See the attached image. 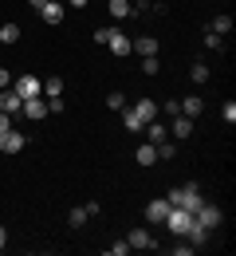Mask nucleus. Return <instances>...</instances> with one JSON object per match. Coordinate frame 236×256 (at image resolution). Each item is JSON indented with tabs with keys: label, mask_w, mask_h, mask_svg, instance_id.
Listing matches in <instances>:
<instances>
[{
	"label": "nucleus",
	"mask_w": 236,
	"mask_h": 256,
	"mask_svg": "<svg viewBox=\"0 0 236 256\" xmlns=\"http://www.w3.org/2000/svg\"><path fill=\"white\" fill-rule=\"evenodd\" d=\"M193 221H197V224H205V228H209V232H213V228H217V224L225 221V213H221V209H217V205H201V209H197V213H193Z\"/></svg>",
	"instance_id": "obj_5"
},
{
	"label": "nucleus",
	"mask_w": 236,
	"mask_h": 256,
	"mask_svg": "<svg viewBox=\"0 0 236 256\" xmlns=\"http://www.w3.org/2000/svg\"><path fill=\"white\" fill-rule=\"evenodd\" d=\"M4 87H12V71H8V67H0V91H4Z\"/></svg>",
	"instance_id": "obj_34"
},
{
	"label": "nucleus",
	"mask_w": 236,
	"mask_h": 256,
	"mask_svg": "<svg viewBox=\"0 0 236 256\" xmlns=\"http://www.w3.org/2000/svg\"><path fill=\"white\" fill-rule=\"evenodd\" d=\"M20 40V24H4L0 28V44H16Z\"/></svg>",
	"instance_id": "obj_22"
},
{
	"label": "nucleus",
	"mask_w": 236,
	"mask_h": 256,
	"mask_svg": "<svg viewBox=\"0 0 236 256\" xmlns=\"http://www.w3.org/2000/svg\"><path fill=\"white\" fill-rule=\"evenodd\" d=\"M43 95H47V98H51V95H63V79H59V75H51V79L43 83Z\"/></svg>",
	"instance_id": "obj_23"
},
{
	"label": "nucleus",
	"mask_w": 236,
	"mask_h": 256,
	"mask_svg": "<svg viewBox=\"0 0 236 256\" xmlns=\"http://www.w3.org/2000/svg\"><path fill=\"white\" fill-rule=\"evenodd\" d=\"M83 209H87V217H99V213H102V205H99V201H87Z\"/></svg>",
	"instance_id": "obj_35"
},
{
	"label": "nucleus",
	"mask_w": 236,
	"mask_h": 256,
	"mask_svg": "<svg viewBox=\"0 0 236 256\" xmlns=\"http://www.w3.org/2000/svg\"><path fill=\"white\" fill-rule=\"evenodd\" d=\"M20 114H24L28 122H39V118L47 114V102H39V95H35V98H24V106H20Z\"/></svg>",
	"instance_id": "obj_7"
},
{
	"label": "nucleus",
	"mask_w": 236,
	"mask_h": 256,
	"mask_svg": "<svg viewBox=\"0 0 236 256\" xmlns=\"http://www.w3.org/2000/svg\"><path fill=\"white\" fill-rule=\"evenodd\" d=\"M4 248H8V232L0 228V252H4Z\"/></svg>",
	"instance_id": "obj_38"
},
{
	"label": "nucleus",
	"mask_w": 236,
	"mask_h": 256,
	"mask_svg": "<svg viewBox=\"0 0 236 256\" xmlns=\"http://www.w3.org/2000/svg\"><path fill=\"white\" fill-rule=\"evenodd\" d=\"M71 228H83V224H87V209H71Z\"/></svg>",
	"instance_id": "obj_27"
},
{
	"label": "nucleus",
	"mask_w": 236,
	"mask_h": 256,
	"mask_svg": "<svg viewBox=\"0 0 236 256\" xmlns=\"http://www.w3.org/2000/svg\"><path fill=\"white\" fill-rule=\"evenodd\" d=\"M189 75H193V83H209V67H205V64H193Z\"/></svg>",
	"instance_id": "obj_28"
},
{
	"label": "nucleus",
	"mask_w": 236,
	"mask_h": 256,
	"mask_svg": "<svg viewBox=\"0 0 236 256\" xmlns=\"http://www.w3.org/2000/svg\"><path fill=\"white\" fill-rule=\"evenodd\" d=\"M106 106H110V110H122V106H126V95H118V91L106 95Z\"/></svg>",
	"instance_id": "obj_29"
},
{
	"label": "nucleus",
	"mask_w": 236,
	"mask_h": 256,
	"mask_svg": "<svg viewBox=\"0 0 236 256\" xmlns=\"http://www.w3.org/2000/svg\"><path fill=\"white\" fill-rule=\"evenodd\" d=\"M169 252H173V256H193V252H197V248H193V244H173Z\"/></svg>",
	"instance_id": "obj_33"
},
{
	"label": "nucleus",
	"mask_w": 236,
	"mask_h": 256,
	"mask_svg": "<svg viewBox=\"0 0 236 256\" xmlns=\"http://www.w3.org/2000/svg\"><path fill=\"white\" fill-rule=\"evenodd\" d=\"M134 114L142 118V122H154L162 110H158V102H154V98H138V102H134Z\"/></svg>",
	"instance_id": "obj_11"
},
{
	"label": "nucleus",
	"mask_w": 236,
	"mask_h": 256,
	"mask_svg": "<svg viewBox=\"0 0 236 256\" xmlns=\"http://www.w3.org/2000/svg\"><path fill=\"white\" fill-rule=\"evenodd\" d=\"M71 8H87V4H91V0H67Z\"/></svg>",
	"instance_id": "obj_39"
},
{
	"label": "nucleus",
	"mask_w": 236,
	"mask_h": 256,
	"mask_svg": "<svg viewBox=\"0 0 236 256\" xmlns=\"http://www.w3.org/2000/svg\"><path fill=\"white\" fill-rule=\"evenodd\" d=\"M134 158H138V166H154V162H158V146H150V142H142Z\"/></svg>",
	"instance_id": "obj_19"
},
{
	"label": "nucleus",
	"mask_w": 236,
	"mask_h": 256,
	"mask_svg": "<svg viewBox=\"0 0 236 256\" xmlns=\"http://www.w3.org/2000/svg\"><path fill=\"white\" fill-rule=\"evenodd\" d=\"M24 146H28V138H24V134H20V130H16V126H12V130H4V134H0V150H4V154H20Z\"/></svg>",
	"instance_id": "obj_3"
},
{
	"label": "nucleus",
	"mask_w": 236,
	"mask_h": 256,
	"mask_svg": "<svg viewBox=\"0 0 236 256\" xmlns=\"http://www.w3.org/2000/svg\"><path fill=\"white\" fill-rule=\"evenodd\" d=\"M20 106H24V98L16 95V91H12V87H4V95H0V110H4V114H12V118H16V114H20Z\"/></svg>",
	"instance_id": "obj_9"
},
{
	"label": "nucleus",
	"mask_w": 236,
	"mask_h": 256,
	"mask_svg": "<svg viewBox=\"0 0 236 256\" xmlns=\"http://www.w3.org/2000/svg\"><path fill=\"white\" fill-rule=\"evenodd\" d=\"M4 130H12V114H4V110H0V134H4Z\"/></svg>",
	"instance_id": "obj_37"
},
{
	"label": "nucleus",
	"mask_w": 236,
	"mask_h": 256,
	"mask_svg": "<svg viewBox=\"0 0 236 256\" xmlns=\"http://www.w3.org/2000/svg\"><path fill=\"white\" fill-rule=\"evenodd\" d=\"M63 110V95H51L47 98V114H59Z\"/></svg>",
	"instance_id": "obj_30"
},
{
	"label": "nucleus",
	"mask_w": 236,
	"mask_h": 256,
	"mask_svg": "<svg viewBox=\"0 0 236 256\" xmlns=\"http://www.w3.org/2000/svg\"><path fill=\"white\" fill-rule=\"evenodd\" d=\"M221 114H225V122H236V102H233V98L221 106Z\"/></svg>",
	"instance_id": "obj_32"
},
{
	"label": "nucleus",
	"mask_w": 236,
	"mask_h": 256,
	"mask_svg": "<svg viewBox=\"0 0 236 256\" xmlns=\"http://www.w3.org/2000/svg\"><path fill=\"white\" fill-rule=\"evenodd\" d=\"M173 232V236H185L189 232V224H193V213L189 209H177V205H169V213H166V221H162Z\"/></svg>",
	"instance_id": "obj_2"
},
{
	"label": "nucleus",
	"mask_w": 236,
	"mask_h": 256,
	"mask_svg": "<svg viewBox=\"0 0 236 256\" xmlns=\"http://www.w3.org/2000/svg\"><path fill=\"white\" fill-rule=\"evenodd\" d=\"M142 71H146V75H158V71H162V60H158V56H146V60H142Z\"/></svg>",
	"instance_id": "obj_24"
},
{
	"label": "nucleus",
	"mask_w": 236,
	"mask_h": 256,
	"mask_svg": "<svg viewBox=\"0 0 236 256\" xmlns=\"http://www.w3.org/2000/svg\"><path fill=\"white\" fill-rule=\"evenodd\" d=\"M201 110H205V102H201V98H197V95H189V98H185V102H181V114H189V118H197Z\"/></svg>",
	"instance_id": "obj_20"
},
{
	"label": "nucleus",
	"mask_w": 236,
	"mask_h": 256,
	"mask_svg": "<svg viewBox=\"0 0 236 256\" xmlns=\"http://www.w3.org/2000/svg\"><path fill=\"white\" fill-rule=\"evenodd\" d=\"M130 44H134V40H130L126 32H118V28H110V40H106V48H110L114 56H130Z\"/></svg>",
	"instance_id": "obj_6"
},
{
	"label": "nucleus",
	"mask_w": 236,
	"mask_h": 256,
	"mask_svg": "<svg viewBox=\"0 0 236 256\" xmlns=\"http://www.w3.org/2000/svg\"><path fill=\"white\" fill-rule=\"evenodd\" d=\"M185 236H189V244H193V248H205V244H209V228H205V224H189V232H185Z\"/></svg>",
	"instance_id": "obj_16"
},
{
	"label": "nucleus",
	"mask_w": 236,
	"mask_h": 256,
	"mask_svg": "<svg viewBox=\"0 0 236 256\" xmlns=\"http://www.w3.org/2000/svg\"><path fill=\"white\" fill-rule=\"evenodd\" d=\"M106 40H110V28H99V32H95V44H99V48H102Z\"/></svg>",
	"instance_id": "obj_36"
},
{
	"label": "nucleus",
	"mask_w": 236,
	"mask_h": 256,
	"mask_svg": "<svg viewBox=\"0 0 236 256\" xmlns=\"http://www.w3.org/2000/svg\"><path fill=\"white\" fill-rule=\"evenodd\" d=\"M166 213H169V201H150L146 205V221H154V224L166 221Z\"/></svg>",
	"instance_id": "obj_15"
},
{
	"label": "nucleus",
	"mask_w": 236,
	"mask_h": 256,
	"mask_svg": "<svg viewBox=\"0 0 236 256\" xmlns=\"http://www.w3.org/2000/svg\"><path fill=\"white\" fill-rule=\"evenodd\" d=\"M130 248H158V240H154V232L150 228H130Z\"/></svg>",
	"instance_id": "obj_8"
},
{
	"label": "nucleus",
	"mask_w": 236,
	"mask_h": 256,
	"mask_svg": "<svg viewBox=\"0 0 236 256\" xmlns=\"http://www.w3.org/2000/svg\"><path fill=\"white\" fill-rule=\"evenodd\" d=\"M166 201H169V205H177V209H189V213H197V209L205 205V197H201L197 186H177V190H169Z\"/></svg>",
	"instance_id": "obj_1"
},
{
	"label": "nucleus",
	"mask_w": 236,
	"mask_h": 256,
	"mask_svg": "<svg viewBox=\"0 0 236 256\" xmlns=\"http://www.w3.org/2000/svg\"><path fill=\"white\" fill-rule=\"evenodd\" d=\"M106 8H110V16H114V20H126V16L134 12V4H130V0H106Z\"/></svg>",
	"instance_id": "obj_17"
},
{
	"label": "nucleus",
	"mask_w": 236,
	"mask_h": 256,
	"mask_svg": "<svg viewBox=\"0 0 236 256\" xmlns=\"http://www.w3.org/2000/svg\"><path fill=\"white\" fill-rule=\"evenodd\" d=\"M130 252H134V248H130V240H126V236L110 244V256H130Z\"/></svg>",
	"instance_id": "obj_25"
},
{
	"label": "nucleus",
	"mask_w": 236,
	"mask_h": 256,
	"mask_svg": "<svg viewBox=\"0 0 236 256\" xmlns=\"http://www.w3.org/2000/svg\"><path fill=\"white\" fill-rule=\"evenodd\" d=\"M28 4H32V12H39V8H43V4H47V0H28Z\"/></svg>",
	"instance_id": "obj_40"
},
{
	"label": "nucleus",
	"mask_w": 236,
	"mask_h": 256,
	"mask_svg": "<svg viewBox=\"0 0 236 256\" xmlns=\"http://www.w3.org/2000/svg\"><path fill=\"white\" fill-rule=\"evenodd\" d=\"M130 52H138L142 60H146V56H158V40H154V36H138L134 44H130Z\"/></svg>",
	"instance_id": "obj_12"
},
{
	"label": "nucleus",
	"mask_w": 236,
	"mask_h": 256,
	"mask_svg": "<svg viewBox=\"0 0 236 256\" xmlns=\"http://www.w3.org/2000/svg\"><path fill=\"white\" fill-rule=\"evenodd\" d=\"M193 126H197V122H193L189 114H173V122H169V130H173L177 138H189V134H193Z\"/></svg>",
	"instance_id": "obj_13"
},
{
	"label": "nucleus",
	"mask_w": 236,
	"mask_h": 256,
	"mask_svg": "<svg viewBox=\"0 0 236 256\" xmlns=\"http://www.w3.org/2000/svg\"><path fill=\"white\" fill-rule=\"evenodd\" d=\"M209 32H217V36H229V32H233V16H217Z\"/></svg>",
	"instance_id": "obj_21"
},
{
	"label": "nucleus",
	"mask_w": 236,
	"mask_h": 256,
	"mask_svg": "<svg viewBox=\"0 0 236 256\" xmlns=\"http://www.w3.org/2000/svg\"><path fill=\"white\" fill-rule=\"evenodd\" d=\"M122 126L130 130V134H138V130H146V122L134 114V106H122Z\"/></svg>",
	"instance_id": "obj_18"
},
{
	"label": "nucleus",
	"mask_w": 236,
	"mask_h": 256,
	"mask_svg": "<svg viewBox=\"0 0 236 256\" xmlns=\"http://www.w3.org/2000/svg\"><path fill=\"white\" fill-rule=\"evenodd\" d=\"M146 142H150V146H158V142H166V122H162V118H154V122H146Z\"/></svg>",
	"instance_id": "obj_14"
},
{
	"label": "nucleus",
	"mask_w": 236,
	"mask_h": 256,
	"mask_svg": "<svg viewBox=\"0 0 236 256\" xmlns=\"http://www.w3.org/2000/svg\"><path fill=\"white\" fill-rule=\"evenodd\" d=\"M173 154H177L173 142H158V158H173Z\"/></svg>",
	"instance_id": "obj_31"
},
{
	"label": "nucleus",
	"mask_w": 236,
	"mask_h": 256,
	"mask_svg": "<svg viewBox=\"0 0 236 256\" xmlns=\"http://www.w3.org/2000/svg\"><path fill=\"white\" fill-rule=\"evenodd\" d=\"M12 91L20 98H35L39 95V79H35V75H16V79H12Z\"/></svg>",
	"instance_id": "obj_4"
},
{
	"label": "nucleus",
	"mask_w": 236,
	"mask_h": 256,
	"mask_svg": "<svg viewBox=\"0 0 236 256\" xmlns=\"http://www.w3.org/2000/svg\"><path fill=\"white\" fill-rule=\"evenodd\" d=\"M63 12H67V8H63L59 0H47V4L39 8V16H43V24H63Z\"/></svg>",
	"instance_id": "obj_10"
},
{
	"label": "nucleus",
	"mask_w": 236,
	"mask_h": 256,
	"mask_svg": "<svg viewBox=\"0 0 236 256\" xmlns=\"http://www.w3.org/2000/svg\"><path fill=\"white\" fill-rule=\"evenodd\" d=\"M205 48H209V52H221V48H225V36L209 32V36H205Z\"/></svg>",
	"instance_id": "obj_26"
}]
</instances>
